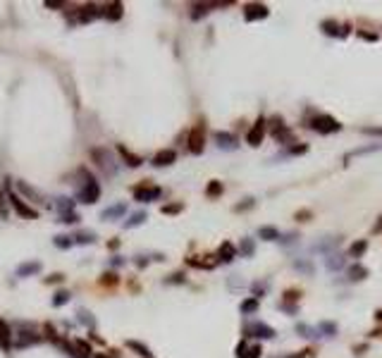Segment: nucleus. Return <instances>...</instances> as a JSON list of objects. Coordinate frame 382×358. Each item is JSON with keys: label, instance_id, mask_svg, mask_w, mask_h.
<instances>
[{"label": "nucleus", "instance_id": "f257e3e1", "mask_svg": "<svg viewBox=\"0 0 382 358\" xmlns=\"http://www.w3.org/2000/svg\"><path fill=\"white\" fill-rule=\"evenodd\" d=\"M101 198V184L93 179V177H89L86 174V182H84V187H81V191H79V201L81 203H96Z\"/></svg>", "mask_w": 382, "mask_h": 358}, {"label": "nucleus", "instance_id": "f03ea898", "mask_svg": "<svg viewBox=\"0 0 382 358\" xmlns=\"http://www.w3.org/2000/svg\"><path fill=\"white\" fill-rule=\"evenodd\" d=\"M91 160L105 172V174H115V160L110 156L107 148H93L91 151Z\"/></svg>", "mask_w": 382, "mask_h": 358}, {"label": "nucleus", "instance_id": "7ed1b4c3", "mask_svg": "<svg viewBox=\"0 0 382 358\" xmlns=\"http://www.w3.org/2000/svg\"><path fill=\"white\" fill-rule=\"evenodd\" d=\"M7 198H10V203H12V208H15V213L19 215V218H27V220H36V218H38V210H34L29 203L22 201L15 191H7Z\"/></svg>", "mask_w": 382, "mask_h": 358}, {"label": "nucleus", "instance_id": "20e7f679", "mask_svg": "<svg viewBox=\"0 0 382 358\" xmlns=\"http://www.w3.org/2000/svg\"><path fill=\"white\" fill-rule=\"evenodd\" d=\"M203 143H206V127L196 125L191 131H189V151L194 156H201L203 153Z\"/></svg>", "mask_w": 382, "mask_h": 358}, {"label": "nucleus", "instance_id": "39448f33", "mask_svg": "<svg viewBox=\"0 0 382 358\" xmlns=\"http://www.w3.org/2000/svg\"><path fill=\"white\" fill-rule=\"evenodd\" d=\"M311 127H313L318 134H332V131H339V129H342V125L337 122L335 117H330V115H318Z\"/></svg>", "mask_w": 382, "mask_h": 358}, {"label": "nucleus", "instance_id": "423d86ee", "mask_svg": "<svg viewBox=\"0 0 382 358\" xmlns=\"http://www.w3.org/2000/svg\"><path fill=\"white\" fill-rule=\"evenodd\" d=\"M163 196V189L160 187H153V184H141V187H134V198L141 203H151L155 198Z\"/></svg>", "mask_w": 382, "mask_h": 358}, {"label": "nucleus", "instance_id": "0eeeda50", "mask_svg": "<svg viewBox=\"0 0 382 358\" xmlns=\"http://www.w3.org/2000/svg\"><path fill=\"white\" fill-rule=\"evenodd\" d=\"M246 334L248 337H260V339H273L275 337V329L265 323H251L246 325Z\"/></svg>", "mask_w": 382, "mask_h": 358}, {"label": "nucleus", "instance_id": "6e6552de", "mask_svg": "<svg viewBox=\"0 0 382 358\" xmlns=\"http://www.w3.org/2000/svg\"><path fill=\"white\" fill-rule=\"evenodd\" d=\"M268 17V7L260 2H248L244 7V19L246 22H256V19H265Z\"/></svg>", "mask_w": 382, "mask_h": 358}, {"label": "nucleus", "instance_id": "1a4fd4ad", "mask_svg": "<svg viewBox=\"0 0 382 358\" xmlns=\"http://www.w3.org/2000/svg\"><path fill=\"white\" fill-rule=\"evenodd\" d=\"M263 136H265V120H258L256 125L251 127V131L246 134V143L248 146H260Z\"/></svg>", "mask_w": 382, "mask_h": 358}, {"label": "nucleus", "instance_id": "9d476101", "mask_svg": "<svg viewBox=\"0 0 382 358\" xmlns=\"http://www.w3.org/2000/svg\"><path fill=\"white\" fill-rule=\"evenodd\" d=\"M174 160H177V153H174L172 148H165V151L155 153V158H153V165H155V167H168V165H172Z\"/></svg>", "mask_w": 382, "mask_h": 358}, {"label": "nucleus", "instance_id": "9b49d317", "mask_svg": "<svg viewBox=\"0 0 382 358\" xmlns=\"http://www.w3.org/2000/svg\"><path fill=\"white\" fill-rule=\"evenodd\" d=\"M0 349L2 351H10L12 349V329H10V325L0 318Z\"/></svg>", "mask_w": 382, "mask_h": 358}, {"label": "nucleus", "instance_id": "f8f14e48", "mask_svg": "<svg viewBox=\"0 0 382 358\" xmlns=\"http://www.w3.org/2000/svg\"><path fill=\"white\" fill-rule=\"evenodd\" d=\"M17 191L24 194V196H27L29 201H34V203H43V196L31 187V184H27V182H17Z\"/></svg>", "mask_w": 382, "mask_h": 358}, {"label": "nucleus", "instance_id": "ddd939ff", "mask_svg": "<svg viewBox=\"0 0 382 358\" xmlns=\"http://www.w3.org/2000/svg\"><path fill=\"white\" fill-rule=\"evenodd\" d=\"M337 244H339V236H325L322 241H315V244H313V251H315V253H330Z\"/></svg>", "mask_w": 382, "mask_h": 358}, {"label": "nucleus", "instance_id": "4468645a", "mask_svg": "<svg viewBox=\"0 0 382 358\" xmlns=\"http://www.w3.org/2000/svg\"><path fill=\"white\" fill-rule=\"evenodd\" d=\"M215 141H217V146L225 148V151L237 148V136H232V134H227V131H217V134H215Z\"/></svg>", "mask_w": 382, "mask_h": 358}, {"label": "nucleus", "instance_id": "2eb2a0df", "mask_svg": "<svg viewBox=\"0 0 382 358\" xmlns=\"http://www.w3.org/2000/svg\"><path fill=\"white\" fill-rule=\"evenodd\" d=\"M117 153L122 156V160H124V163H127V165H129V167H139V165L143 163L141 158H139V156H134V153H132V151H129L127 146H122V143L117 146Z\"/></svg>", "mask_w": 382, "mask_h": 358}, {"label": "nucleus", "instance_id": "dca6fc26", "mask_svg": "<svg viewBox=\"0 0 382 358\" xmlns=\"http://www.w3.org/2000/svg\"><path fill=\"white\" fill-rule=\"evenodd\" d=\"M325 267H327L330 272L342 270V267H344V256H342V253H327V258H325Z\"/></svg>", "mask_w": 382, "mask_h": 358}, {"label": "nucleus", "instance_id": "f3484780", "mask_svg": "<svg viewBox=\"0 0 382 358\" xmlns=\"http://www.w3.org/2000/svg\"><path fill=\"white\" fill-rule=\"evenodd\" d=\"M124 213H127V205H124V203H115L112 208L103 210V215H101V218H103V220H120Z\"/></svg>", "mask_w": 382, "mask_h": 358}, {"label": "nucleus", "instance_id": "a211bd4d", "mask_svg": "<svg viewBox=\"0 0 382 358\" xmlns=\"http://www.w3.org/2000/svg\"><path fill=\"white\" fill-rule=\"evenodd\" d=\"M217 256H220V260H222V263H232V260H234V256H237V249H234L229 241H225V244L220 246V251H217Z\"/></svg>", "mask_w": 382, "mask_h": 358}, {"label": "nucleus", "instance_id": "6ab92c4d", "mask_svg": "<svg viewBox=\"0 0 382 358\" xmlns=\"http://www.w3.org/2000/svg\"><path fill=\"white\" fill-rule=\"evenodd\" d=\"M122 2H110V5H107L105 7V19H110V22H117V19H120V17H122Z\"/></svg>", "mask_w": 382, "mask_h": 358}, {"label": "nucleus", "instance_id": "aec40b11", "mask_svg": "<svg viewBox=\"0 0 382 358\" xmlns=\"http://www.w3.org/2000/svg\"><path fill=\"white\" fill-rule=\"evenodd\" d=\"M368 277V267H363V265H351L349 267V280L351 282H361V280H366Z\"/></svg>", "mask_w": 382, "mask_h": 358}, {"label": "nucleus", "instance_id": "412c9836", "mask_svg": "<svg viewBox=\"0 0 382 358\" xmlns=\"http://www.w3.org/2000/svg\"><path fill=\"white\" fill-rule=\"evenodd\" d=\"M38 270H41V263H24L17 267V275L19 277H29V275H36Z\"/></svg>", "mask_w": 382, "mask_h": 358}, {"label": "nucleus", "instance_id": "4be33fe9", "mask_svg": "<svg viewBox=\"0 0 382 358\" xmlns=\"http://www.w3.org/2000/svg\"><path fill=\"white\" fill-rule=\"evenodd\" d=\"M55 208H58L60 215H69V213H74V203L69 201V198H58Z\"/></svg>", "mask_w": 382, "mask_h": 358}, {"label": "nucleus", "instance_id": "5701e85b", "mask_svg": "<svg viewBox=\"0 0 382 358\" xmlns=\"http://www.w3.org/2000/svg\"><path fill=\"white\" fill-rule=\"evenodd\" d=\"M258 236L260 239H265V241H277V239H279V232H277L275 227H260Z\"/></svg>", "mask_w": 382, "mask_h": 358}, {"label": "nucleus", "instance_id": "b1692460", "mask_svg": "<svg viewBox=\"0 0 382 358\" xmlns=\"http://www.w3.org/2000/svg\"><path fill=\"white\" fill-rule=\"evenodd\" d=\"M41 339L38 334H34V332H19V342H17V346H29V344H36Z\"/></svg>", "mask_w": 382, "mask_h": 358}, {"label": "nucleus", "instance_id": "393cba45", "mask_svg": "<svg viewBox=\"0 0 382 358\" xmlns=\"http://www.w3.org/2000/svg\"><path fill=\"white\" fill-rule=\"evenodd\" d=\"M146 218H148V215H146L143 210H141V213H134L132 218L124 222V227H127V229H132V227H137V225H143V222H146Z\"/></svg>", "mask_w": 382, "mask_h": 358}, {"label": "nucleus", "instance_id": "a878e982", "mask_svg": "<svg viewBox=\"0 0 382 358\" xmlns=\"http://www.w3.org/2000/svg\"><path fill=\"white\" fill-rule=\"evenodd\" d=\"M210 7H215L213 2H199V5H194V12H191V19H201V17L206 15Z\"/></svg>", "mask_w": 382, "mask_h": 358}, {"label": "nucleus", "instance_id": "bb28decb", "mask_svg": "<svg viewBox=\"0 0 382 358\" xmlns=\"http://www.w3.org/2000/svg\"><path fill=\"white\" fill-rule=\"evenodd\" d=\"M239 311L246 313V315H248V313H256L258 311V298H256V296H253V298H246L244 303L239 306Z\"/></svg>", "mask_w": 382, "mask_h": 358}, {"label": "nucleus", "instance_id": "cd10ccee", "mask_svg": "<svg viewBox=\"0 0 382 358\" xmlns=\"http://www.w3.org/2000/svg\"><path fill=\"white\" fill-rule=\"evenodd\" d=\"M239 251H242V256H246V258H251L253 256V251H256V246H253V239H242V246H239Z\"/></svg>", "mask_w": 382, "mask_h": 358}, {"label": "nucleus", "instance_id": "c85d7f7f", "mask_svg": "<svg viewBox=\"0 0 382 358\" xmlns=\"http://www.w3.org/2000/svg\"><path fill=\"white\" fill-rule=\"evenodd\" d=\"M96 241V234L93 232H76L74 234V244H93Z\"/></svg>", "mask_w": 382, "mask_h": 358}, {"label": "nucleus", "instance_id": "c756f323", "mask_svg": "<svg viewBox=\"0 0 382 358\" xmlns=\"http://www.w3.org/2000/svg\"><path fill=\"white\" fill-rule=\"evenodd\" d=\"M222 194V182H210L208 187H206V196L208 198H215V196H220Z\"/></svg>", "mask_w": 382, "mask_h": 358}, {"label": "nucleus", "instance_id": "7c9ffc66", "mask_svg": "<svg viewBox=\"0 0 382 358\" xmlns=\"http://www.w3.org/2000/svg\"><path fill=\"white\" fill-rule=\"evenodd\" d=\"M318 332H322L325 337H335V334H337V325H335V323H318Z\"/></svg>", "mask_w": 382, "mask_h": 358}, {"label": "nucleus", "instance_id": "2f4dec72", "mask_svg": "<svg viewBox=\"0 0 382 358\" xmlns=\"http://www.w3.org/2000/svg\"><path fill=\"white\" fill-rule=\"evenodd\" d=\"M127 346L132 349V351H137V354H141V356H151V351H148V346H143V344H139V342H134V339H129L127 342Z\"/></svg>", "mask_w": 382, "mask_h": 358}, {"label": "nucleus", "instance_id": "473e14b6", "mask_svg": "<svg viewBox=\"0 0 382 358\" xmlns=\"http://www.w3.org/2000/svg\"><path fill=\"white\" fill-rule=\"evenodd\" d=\"M322 32L327 33V36H337V33H339V24L332 22V19H325V22H322Z\"/></svg>", "mask_w": 382, "mask_h": 358}, {"label": "nucleus", "instance_id": "72a5a7b5", "mask_svg": "<svg viewBox=\"0 0 382 358\" xmlns=\"http://www.w3.org/2000/svg\"><path fill=\"white\" fill-rule=\"evenodd\" d=\"M366 249H368V244H366V241H356V244H353L351 249H349V253H351L353 258H361V256L366 253Z\"/></svg>", "mask_w": 382, "mask_h": 358}, {"label": "nucleus", "instance_id": "f704fd0d", "mask_svg": "<svg viewBox=\"0 0 382 358\" xmlns=\"http://www.w3.org/2000/svg\"><path fill=\"white\" fill-rule=\"evenodd\" d=\"M184 205L182 203H170V205H163V213L165 215H177V213H182Z\"/></svg>", "mask_w": 382, "mask_h": 358}, {"label": "nucleus", "instance_id": "c9c22d12", "mask_svg": "<svg viewBox=\"0 0 382 358\" xmlns=\"http://www.w3.org/2000/svg\"><path fill=\"white\" fill-rule=\"evenodd\" d=\"M74 241H72V236H55V246L58 249H69Z\"/></svg>", "mask_w": 382, "mask_h": 358}, {"label": "nucleus", "instance_id": "e433bc0d", "mask_svg": "<svg viewBox=\"0 0 382 358\" xmlns=\"http://www.w3.org/2000/svg\"><path fill=\"white\" fill-rule=\"evenodd\" d=\"M67 301H69V294H67V292H58L55 298H53V306H62V303H67Z\"/></svg>", "mask_w": 382, "mask_h": 358}, {"label": "nucleus", "instance_id": "4c0bfd02", "mask_svg": "<svg viewBox=\"0 0 382 358\" xmlns=\"http://www.w3.org/2000/svg\"><path fill=\"white\" fill-rule=\"evenodd\" d=\"M294 267H296V270H301V272H306V275H311V272H313L311 263H304V260H294Z\"/></svg>", "mask_w": 382, "mask_h": 358}, {"label": "nucleus", "instance_id": "58836bf2", "mask_svg": "<svg viewBox=\"0 0 382 358\" xmlns=\"http://www.w3.org/2000/svg\"><path fill=\"white\" fill-rule=\"evenodd\" d=\"M260 354H263V349H260V346H251V349H246L244 358H260Z\"/></svg>", "mask_w": 382, "mask_h": 358}, {"label": "nucleus", "instance_id": "ea45409f", "mask_svg": "<svg viewBox=\"0 0 382 358\" xmlns=\"http://www.w3.org/2000/svg\"><path fill=\"white\" fill-rule=\"evenodd\" d=\"M296 332H301L304 337H318V334H313V329H311L308 325H304V323H299V325H296Z\"/></svg>", "mask_w": 382, "mask_h": 358}, {"label": "nucleus", "instance_id": "a19ab883", "mask_svg": "<svg viewBox=\"0 0 382 358\" xmlns=\"http://www.w3.org/2000/svg\"><path fill=\"white\" fill-rule=\"evenodd\" d=\"M253 198H246L244 203H239V205H234V210H237V213H242V210H248V208H253Z\"/></svg>", "mask_w": 382, "mask_h": 358}, {"label": "nucleus", "instance_id": "79ce46f5", "mask_svg": "<svg viewBox=\"0 0 382 358\" xmlns=\"http://www.w3.org/2000/svg\"><path fill=\"white\" fill-rule=\"evenodd\" d=\"M251 289H253V294H256V298H258V296L265 294V289H268V287H265V284H260V282H256V284L251 287Z\"/></svg>", "mask_w": 382, "mask_h": 358}, {"label": "nucleus", "instance_id": "37998d69", "mask_svg": "<svg viewBox=\"0 0 382 358\" xmlns=\"http://www.w3.org/2000/svg\"><path fill=\"white\" fill-rule=\"evenodd\" d=\"M76 213H69V215H60V222H67V225H74L76 222Z\"/></svg>", "mask_w": 382, "mask_h": 358}, {"label": "nucleus", "instance_id": "c03bdc74", "mask_svg": "<svg viewBox=\"0 0 382 358\" xmlns=\"http://www.w3.org/2000/svg\"><path fill=\"white\" fill-rule=\"evenodd\" d=\"M308 148L306 146H291L289 148V156H301V153H306Z\"/></svg>", "mask_w": 382, "mask_h": 358}, {"label": "nucleus", "instance_id": "a18cd8bd", "mask_svg": "<svg viewBox=\"0 0 382 358\" xmlns=\"http://www.w3.org/2000/svg\"><path fill=\"white\" fill-rule=\"evenodd\" d=\"M0 218H7V208H5V194L0 191Z\"/></svg>", "mask_w": 382, "mask_h": 358}, {"label": "nucleus", "instance_id": "49530a36", "mask_svg": "<svg viewBox=\"0 0 382 358\" xmlns=\"http://www.w3.org/2000/svg\"><path fill=\"white\" fill-rule=\"evenodd\" d=\"M79 320H84L89 327H93V320L89 318V313H86V311H79Z\"/></svg>", "mask_w": 382, "mask_h": 358}, {"label": "nucleus", "instance_id": "de8ad7c7", "mask_svg": "<svg viewBox=\"0 0 382 358\" xmlns=\"http://www.w3.org/2000/svg\"><path fill=\"white\" fill-rule=\"evenodd\" d=\"M279 241H282V244H291V241H296V234H294V232L284 234V236H279Z\"/></svg>", "mask_w": 382, "mask_h": 358}, {"label": "nucleus", "instance_id": "09e8293b", "mask_svg": "<svg viewBox=\"0 0 382 358\" xmlns=\"http://www.w3.org/2000/svg\"><path fill=\"white\" fill-rule=\"evenodd\" d=\"M65 280V275H60V272H55V275H50V277H48V284H55V282H62Z\"/></svg>", "mask_w": 382, "mask_h": 358}, {"label": "nucleus", "instance_id": "8fccbe9b", "mask_svg": "<svg viewBox=\"0 0 382 358\" xmlns=\"http://www.w3.org/2000/svg\"><path fill=\"white\" fill-rule=\"evenodd\" d=\"M358 36H363L366 41H378V33H368V32H358Z\"/></svg>", "mask_w": 382, "mask_h": 358}, {"label": "nucleus", "instance_id": "3c124183", "mask_svg": "<svg viewBox=\"0 0 382 358\" xmlns=\"http://www.w3.org/2000/svg\"><path fill=\"white\" fill-rule=\"evenodd\" d=\"M244 354H246V342H242L237 346V358H244Z\"/></svg>", "mask_w": 382, "mask_h": 358}, {"label": "nucleus", "instance_id": "603ef678", "mask_svg": "<svg viewBox=\"0 0 382 358\" xmlns=\"http://www.w3.org/2000/svg\"><path fill=\"white\" fill-rule=\"evenodd\" d=\"M115 275H105V280H103V284H107V287H110V284H115Z\"/></svg>", "mask_w": 382, "mask_h": 358}, {"label": "nucleus", "instance_id": "864d4df0", "mask_svg": "<svg viewBox=\"0 0 382 358\" xmlns=\"http://www.w3.org/2000/svg\"><path fill=\"white\" fill-rule=\"evenodd\" d=\"M46 5H48V7H62V2H60V0H48Z\"/></svg>", "mask_w": 382, "mask_h": 358}, {"label": "nucleus", "instance_id": "5fc2aeb1", "mask_svg": "<svg viewBox=\"0 0 382 358\" xmlns=\"http://www.w3.org/2000/svg\"><path fill=\"white\" fill-rule=\"evenodd\" d=\"M168 282H184V275H172Z\"/></svg>", "mask_w": 382, "mask_h": 358}, {"label": "nucleus", "instance_id": "6e6d98bb", "mask_svg": "<svg viewBox=\"0 0 382 358\" xmlns=\"http://www.w3.org/2000/svg\"><path fill=\"white\" fill-rule=\"evenodd\" d=\"M375 234H382V218L375 222Z\"/></svg>", "mask_w": 382, "mask_h": 358}, {"label": "nucleus", "instance_id": "4d7b16f0", "mask_svg": "<svg viewBox=\"0 0 382 358\" xmlns=\"http://www.w3.org/2000/svg\"><path fill=\"white\" fill-rule=\"evenodd\" d=\"M375 320H380V323H382V311H378V313H375Z\"/></svg>", "mask_w": 382, "mask_h": 358}, {"label": "nucleus", "instance_id": "13d9d810", "mask_svg": "<svg viewBox=\"0 0 382 358\" xmlns=\"http://www.w3.org/2000/svg\"><path fill=\"white\" fill-rule=\"evenodd\" d=\"M96 358H110V356H96Z\"/></svg>", "mask_w": 382, "mask_h": 358}, {"label": "nucleus", "instance_id": "bf43d9fd", "mask_svg": "<svg viewBox=\"0 0 382 358\" xmlns=\"http://www.w3.org/2000/svg\"><path fill=\"white\" fill-rule=\"evenodd\" d=\"M148 358H151V356H148Z\"/></svg>", "mask_w": 382, "mask_h": 358}]
</instances>
